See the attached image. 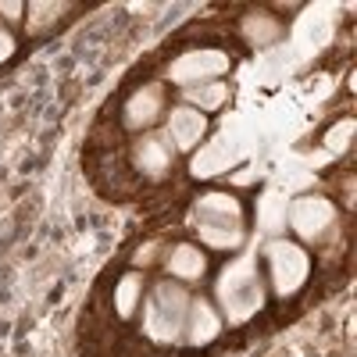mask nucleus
<instances>
[{
  "label": "nucleus",
  "instance_id": "5",
  "mask_svg": "<svg viewBox=\"0 0 357 357\" xmlns=\"http://www.w3.org/2000/svg\"><path fill=\"white\" fill-rule=\"evenodd\" d=\"M190 225L197 232H232V229H243V204H240V197H232V193L207 190L190 207Z\"/></svg>",
  "mask_w": 357,
  "mask_h": 357
},
{
  "label": "nucleus",
  "instance_id": "6",
  "mask_svg": "<svg viewBox=\"0 0 357 357\" xmlns=\"http://www.w3.org/2000/svg\"><path fill=\"white\" fill-rule=\"evenodd\" d=\"M340 222V211H336V204L329 197H296L293 207H289V225L293 232L301 236L304 243H321L325 236H329Z\"/></svg>",
  "mask_w": 357,
  "mask_h": 357
},
{
  "label": "nucleus",
  "instance_id": "3",
  "mask_svg": "<svg viewBox=\"0 0 357 357\" xmlns=\"http://www.w3.org/2000/svg\"><path fill=\"white\" fill-rule=\"evenodd\" d=\"M229 68H232V57L222 47H190V50H178L168 61L165 79L183 89H193L207 82H222Z\"/></svg>",
  "mask_w": 357,
  "mask_h": 357
},
{
  "label": "nucleus",
  "instance_id": "10",
  "mask_svg": "<svg viewBox=\"0 0 357 357\" xmlns=\"http://www.w3.org/2000/svg\"><path fill=\"white\" fill-rule=\"evenodd\" d=\"M183 336L190 340V347H207L211 340L222 336V314L207 296H193L190 311H186V329Z\"/></svg>",
  "mask_w": 357,
  "mask_h": 357
},
{
  "label": "nucleus",
  "instance_id": "13",
  "mask_svg": "<svg viewBox=\"0 0 357 357\" xmlns=\"http://www.w3.org/2000/svg\"><path fill=\"white\" fill-rule=\"evenodd\" d=\"M139 301H143V275H139V272H126L122 279L114 282L111 307H114V314L122 318V321H129V318H136Z\"/></svg>",
  "mask_w": 357,
  "mask_h": 357
},
{
  "label": "nucleus",
  "instance_id": "9",
  "mask_svg": "<svg viewBox=\"0 0 357 357\" xmlns=\"http://www.w3.org/2000/svg\"><path fill=\"white\" fill-rule=\"evenodd\" d=\"M165 136L172 139L175 154H190L193 146H200L204 136H207V114H200L197 107H186V104L168 107V129H165Z\"/></svg>",
  "mask_w": 357,
  "mask_h": 357
},
{
  "label": "nucleus",
  "instance_id": "7",
  "mask_svg": "<svg viewBox=\"0 0 357 357\" xmlns=\"http://www.w3.org/2000/svg\"><path fill=\"white\" fill-rule=\"evenodd\" d=\"M129 161H132V172L143 175L146 183H161V178L172 172L175 165V146L165 132H139L132 151H129Z\"/></svg>",
  "mask_w": 357,
  "mask_h": 357
},
{
  "label": "nucleus",
  "instance_id": "8",
  "mask_svg": "<svg viewBox=\"0 0 357 357\" xmlns=\"http://www.w3.org/2000/svg\"><path fill=\"white\" fill-rule=\"evenodd\" d=\"M168 100H165V82H143L136 86L126 107H122V126L129 132H151V126L165 114Z\"/></svg>",
  "mask_w": 357,
  "mask_h": 357
},
{
  "label": "nucleus",
  "instance_id": "17",
  "mask_svg": "<svg viewBox=\"0 0 357 357\" xmlns=\"http://www.w3.org/2000/svg\"><path fill=\"white\" fill-rule=\"evenodd\" d=\"M22 15H25V8L18 4V0H0V22H4L8 29H11V25H18V22H22Z\"/></svg>",
  "mask_w": 357,
  "mask_h": 357
},
{
  "label": "nucleus",
  "instance_id": "14",
  "mask_svg": "<svg viewBox=\"0 0 357 357\" xmlns=\"http://www.w3.org/2000/svg\"><path fill=\"white\" fill-rule=\"evenodd\" d=\"M183 104L186 107H197L200 114L204 111H222L229 104V86L225 82H207V86L183 89Z\"/></svg>",
  "mask_w": 357,
  "mask_h": 357
},
{
  "label": "nucleus",
  "instance_id": "11",
  "mask_svg": "<svg viewBox=\"0 0 357 357\" xmlns=\"http://www.w3.org/2000/svg\"><path fill=\"white\" fill-rule=\"evenodd\" d=\"M165 272L172 275V282H200L204 272H207V254L197 247V243H175L165 257Z\"/></svg>",
  "mask_w": 357,
  "mask_h": 357
},
{
  "label": "nucleus",
  "instance_id": "1",
  "mask_svg": "<svg viewBox=\"0 0 357 357\" xmlns=\"http://www.w3.org/2000/svg\"><path fill=\"white\" fill-rule=\"evenodd\" d=\"M215 296L225 314L229 325H243L250 321L261 307H264V282L257 275V257L254 254H240L232 257L222 272H218V282H215Z\"/></svg>",
  "mask_w": 357,
  "mask_h": 357
},
{
  "label": "nucleus",
  "instance_id": "16",
  "mask_svg": "<svg viewBox=\"0 0 357 357\" xmlns=\"http://www.w3.org/2000/svg\"><path fill=\"white\" fill-rule=\"evenodd\" d=\"M350 132H354V122H350V118H347V122L340 126V136L336 132H329V136H325V146H329V151H343V146H350Z\"/></svg>",
  "mask_w": 357,
  "mask_h": 357
},
{
  "label": "nucleus",
  "instance_id": "2",
  "mask_svg": "<svg viewBox=\"0 0 357 357\" xmlns=\"http://www.w3.org/2000/svg\"><path fill=\"white\" fill-rule=\"evenodd\" d=\"M186 311H190V293L172 279H161L151 289V296L143 304V314H139L143 336L161 347L178 343V336L186 329Z\"/></svg>",
  "mask_w": 357,
  "mask_h": 357
},
{
  "label": "nucleus",
  "instance_id": "18",
  "mask_svg": "<svg viewBox=\"0 0 357 357\" xmlns=\"http://www.w3.org/2000/svg\"><path fill=\"white\" fill-rule=\"evenodd\" d=\"M15 47H18V40H15V33H11V29H8L4 22H0V65H4V61H8V57L15 54Z\"/></svg>",
  "mask_w": 357,
  "mask_h": 357
},
{
  "label": "nucleus",
  "instance_id": "4",
  "mask_svg": "<svg viewBox=\"0 0 357 357\" xmlns=\"http://www.w3.org/2000/svg\"><path fill=\"white\" fill-rule=\"evenodd\" d=\"M264 261H268V279H272L275 296H293L301 293L311 279V254L293 243V240H272L264 247Z\"/></svg>",
  "mask_w": 357,
  "mask_h": 357
},
{
  "label": "nucleus",
  "instance_id": "15",
  "mask_svg": "<svg viewBox=\"0 0 357 357\" xmlns=\"http://www.w3.org/2000/svg\"><path fill=\"white\" fill-rule=\"evenodd\" d=\"M25 11H29L25 33L29 36H43V33H50V29L57 25V18L68 11V4H29Z\"/></svg>",
  "mask_w": 357,
  "mask_h": 357
},
{
  "label": "nucleus",
  "instance_id": "12",
  "mask_svg": "<svg viewBox=\"0 0 357 357\" xmlns=\"http://www.w3.org/2000/svg\"><path fill=\"white\" fill-rule=\"evenodd\" d=\"M240 33H243V40H247L250 47H268V43H275V40L282 36V22L272 18L268 11H261V8H254V11L240 22Z\"/></svg>",
  "mask_w": 357,
  "mask_h": 357
}]
</instances>
